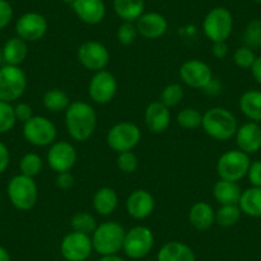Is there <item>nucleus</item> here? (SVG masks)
<instances>
[{"instance_id": "f257e3e1", "label": "nucleus", "mask_w": 261, "mask_h": 261, "mask_svg": "<svg viewBox=\"0 0 261 261\" xmlns=\"http://www.w3.org/2000/svg\"><path fill=\"white\" fill-rule=\"evenodd\" d=\"M64 123L72 140L85 142L95 134L97 125L96 110L86 101H72L64 112Z\"/></svg>"}, {"instance_id": "f03ea898", "label": "nucleus", "mask_w": 261, "mask_h": 261, "mask_svg": "<svg viewBox=\"0 0 261 261\" xmlns=\"http://www.w3.org/2000/svg\"><path fill=\"white\" fill-rule=\"evenodd\" d=\"M202 129L205 134L217 141H228L233 139L238 129L237 118L230 110L223 107H214L202 114Z\"/></svg>"}, {"instance_id": "7ed1b4c3", "label": "nucleus", "mask_w": 261, "mask_h": 261, "mask_svg": "<svg viewBox=\"0 0 261 261\" xmlns=\"http://www.w3.org/2000/svg\"><path fill=\"white\" fill-rule=\"evenodd\" d=\"M125 229L115 220L104 222L96 227L91 234L92 247L100 256L118 255L123 248Z\"/></svg>"}, {"instance_id": "20e7f679", "label": "nucleus", "mask_w": 261, "mask_h": 261, "mask_svg": "<svg viewBox=\"0 0 261 261\" xmlns=\"http://www.w3.org/2000/svg\"><path fill=\"white\" fill-rule=\"evenodd\" d=\"M7 195L11 204L21 212H29L39 200V187L35 178L17 174L11 178L7 186Z\"/></svg>"}, {"instance_id": "39448f33", "label": "nucleus", "mask_w": 261, "mask_h": 261, "mask_svg": "<svg viewBox=\"0 0 261 261\" xmlns=\"http://www.w3.org/2000/svg\"><path fill=\"white\" fill-rule=\"evenodd\" d=\"M141 129L136 123L123 120L115 123L107 134V144L113 151H132L141 141Z\"/></svg>"}, {"instance_id": "423d86ee", "label": "nucleus", "mask_w": 261, "mask_h": 261, "mask_svg": "<svg viewBox=\"0 0 261 261\" xmlns=\"http://www.w3.org/2000/svg\"><path fill=\"white\" fill-rule=\"evenodd\" d=\"M27 89V76L18 65L0 67V100L14 102L21 99Z\"/></svg>"}, {"instance_id": "0eeeda50", "label": "nucleus", "mask_w": 261, "mask_h": 261, "mask_svg": "<svg viewBox=\"0 0 261 261\" xmlns=\"http://www.w3.org/2000/svg\"><path fill=\"white\" fill-rule=\"evenodd\" d=\"M24 140L36 147H49L57 141L58 129L54 123L44 115H34L23 123L22 128Z\"/></svg>"}, {"instance_id": "6e6552de", "label": "nucleus", "mask_w": 261, "mask_h": 261, "mask_svg": "<svg viewBox=\"0 0 261 261\" xmlns=\"http://www.w3.org/2000/svg\"><path fill=\"white\" fill-rule=\"evenodd\" d=\"M155 245V237L152 230L145 225H136L125 230L123 252L132 260H142L152 251Z\"/></svg>"}, {"instance_id": "1a4fd4ad", "label": "nucleus", "mask_w": 261, "mask_h": 261, "mask_svg": "<svg viewBox=\"0 0 261 261\" xmlns=\"http://www.w3.org/2000/svg\"><path fill=\"white\" fill-rule=\"evenodd\" d=\"M250 164V155L241 150H228L218 159L217 173L220 179L240 182L247 175Z\"/></svg>"}, {"instance_id": "9d476101", "label": "nucleus", "mask_w": 261, "mask_h": 261, "mask_svg": "<svg viewBox=\"0 0 261 261\" xmlns=\"http://www.w3.org/2000/svg\"><path fill=\"white\" fill-rule=\"evenodd\" d=\"M202 30L212 42L227 41L233 31V16L224 7H215L205 16Z\"/></svg>"}, {"instance_id": "9b49d317", "label": "nucleus", "mask_w": 261, "mask_h": 261, "mask_svg": "<svg viewBox=\"0 0 261 261\" xmlns=\"http://www.w3.org/2000/svg\"><path fill=\"white\" fill-rule=\"evenodd\" d=\"M77 59L84 68L95 73L107 68L110 62V53L104 44L90 40L80 45L77 50Z\"/></svg>"}, {"instance_id": "f8f14e48", "label": "nucleus", "mask_w": 261, "mask_h": 261, "mask_svg": "<svg viewBox=\"0 0 261 261\" xmlns=\"http://www.w3.org/2000/svg\"><path fill=\"white\" fill-rule=\"evenodd\" d=\"M59 250L65 261H86L94 251L91 236L72 230L63 237Z\"/></svg>"}, {"instance_id": "ddd939ff", "label": "nucleus", "mask_w": 261, "mask_h": 261, "mask_svg": "<svg viewBox=\"0 0 261 261\" xmlns=\"http://www.w3.org/2000/svg\"><path fill=\"white\" fill-rule=\"evenodd\" d=\"M118 91L117 79L113 73L104 71L95 72L89 82V96L95 104L107 105L115 97Z\"/></svg>"}, {"instance_id": "4468645a", "label": "nucleus", "mask_w": 261, "mask_h": 261, "mask_svg": "<svg viewBox=\"0 0 261 261\" xmlns=\"http://www.w3.org/2000/svg\"><path fill=\"white\" fill-rule=\"evenodd\" d=\"M79 154L73 144L68 141H55L49 146L46 162L55 173L71 172L76 165Z\"/></svg>"}, {"instance_id": "2eb2a0df", "label": "nucleus", "mask_w": 261, "mask_h": 261, "mask_svg": "<svg viewBox=\"0 0 261 261\" xmlns=\"http://www.w3.org/2000/svg\"><path fill=\"white\" fill-rule=\"evenodd\" d=\"M179 79L186 86L196 90H204L214 76L213 69L207 63L200 59H190L180 65Z\"/></svg>"}, {"instance_id": "dca6fc26", "label": "nucleus", "mask_w": 261, "mask_h": 261, "mask_svg": "<svg viewBox=\"0 0 261 261\" xmlns=\"http://www.w3.org/2000/svg\"><path fill=\"white\" fill-rule=\"evenodd\" d=\"M46 18L36 12L24 13L17 19L16 34L26 42H35L41 40L47 32Z\"/></svg>"}, {"instance_id": "f3484780", "label": "nucleus", "mask_w": 261, "mask_h": 261, "mask_svg": "<svg viewBox=\"0 0 261 261\" xmlns=\"http://www.w3.org/2000/svg\"><path fill=\"white\" fill-rule=\"evenodd\" d=\"M155 199L150 191L137 188L125 200V212L135 220H144L154 213Z\"/></svg>"}, {"instance_id": "a211bd4d", "label": "nucleus", "mask_w": 261, "mask_h": 261, "mask_svg": "<svg viewBox=\"0 0 261 261\" xmlns=\"http://www.w3.org/2000/svg\"><path fill=\"white\" fill-rule=\"evenodd\" d=\"M136 29L139 35H141L144 39L156 40L164 36L167 32L168 21L158 12H147L137 19Z\"/></svg>"}, {"instance_id": "6ab92c4d", "label": "nucleus", "mask_w": 261, "mask_h": 261, "mask_svg": "<svg viewBox=\"0 0 261 261\" xmlns=\"http://www.w3.org/2000/svg\"><path fill=\"white\" fill-rule=\"evenodd\" d=\"M172 120L170 108L162 101L150 102L145 109V124L151 134H163L168 129Z\"/></svg>"}, {"instance_id": "aec40b11", "label": "nucleus", "mask_w": 261, "mask_h": 261, "mask_svg": "<svg viewBox=\"0 0 261 261\" xmlns=\"http://www.w3.org/2000/svg\"><path fill=\"white\" fill-rule=\"evenodd\" d=\"M74 14L86 24H99L107 14L104 0H74L71 4Z\"/></svg>"}, {"instance_id": "412c9836", "label": "nucleus", "mask_w": 261, "mask_h": 261, "mask_svg": "<svg viewBox=\"0 0 261 261\" xmlns=\"http://www.w3.org/2000/svg\"><path fill=\"white\" fill-rule=\"evenodd\" d=\"M234 137L238 150L247 155L255 154L261 149V127L258 123L247 122L240 125Z\"/></svg>"}, {"instance_id": "4be33fe9", "label": "nucleus", "mask_w": 261, "mask_h": 261, "mask_svg": "<svg viewBox=\"0 0 261 261\" xmlns=\"http://www.w3.org/2000/svg\"><path fill=\"white\" fill-rule=\"evenodd\" d=\"M188 222L195 229L207 230L215 223V210L209 202L197 201L190 207Z\"/></svg>"}, {"instance_id": "5701e85b", "label": "nucleus", "mask_w": 261, "mask_h": 261, "mask_svg": "<svg viewBox=\"0 0 261 261\" xmlns=\"http://www.w3.org/2000/svg\"><path fill=\"white\" fill-rule=\"evenodd\" d=\"M156 261H196L192 248L180 241L164 243L158 251Z\"/></svg>"}, {"instance_id": "b1692460", "label": "nucleus", "mask_w": 261, "mask_h": 261, "mask_svg": "<svg viewBox=\"0 0 261 261\" xmlns=\"http://www.w3.org/2000/svg\"><path fill=\"white\" fill-rule=\"evenodd\" d=\"M119 197L114 188L101 187L96 190L92 197V207L100 217H109L117 210Z\"/></svg>"}, {"instance_id": "393cba45", "label": "nucleus", "mask_w": 261, "mask_h": 261, "mask_svg": "<svg viewBox=\"0 0 261 261\" xmlns=\"http://www.w3.org/2000/svg\"><path fill=\"white\" fill-rule=\"evenodd\" d=\"M3 62L9 65H21L29 55V45L18 36L11 37L2 47Z\"/></svg>"}, {"instance_id": "a878e982", "label": "nucleus", "mask_w": 261, "mask_h": 261, "mask_svg": "<svg viewBox=\"0 0 261 261\" xmlns=\"http://www.w3.org/2000/svg\"><path fill=\"white\" fill-rule=\"evenodd\" d=\"M213 195L219 205H234L240 201L242 190L237 182L219 179L213 187Z\"/></svg>"}, {"instance_id": "bb28decb", "label": "nucleus", "mask_w": 261, "mask_h": 261, "mask_svg": "<svg viewBox=\"0 0 261 261\" xmlns=\"http://www.w3.org/2000/svg\"><path fill=\"white\" fill-rule=\"evenodd\" d=\"M240 110L246 118L255 123H261V91L248 90L240 97Z\"/></svg>"}, {"instance_id": "cd10ccee", "label": "nucleus", "mask_w": 261, "mask_h": 261, "mask_svg": "<svg viewBox=\"0 0 261 261\" xmlns=\"http://www.w3.org/2000/svg\"><path fill=\"white\" fill-rule=\"evenodd\" d=\"M113 8L123 22H136L145 13V0H114Z\"/></svg>"}, {"instance_id": "c85d7f7f", "label": "nucleus", "mask_w": 261, "mask_h": 261, "mask_svg": "<svg viewBox=\"0 0 261 261\" xmlns=\"http://www.w3.org/2000/svg\"><path fill=\"white\" fill-rule=\"evenodd\" d=\"M238 206L247 217L261 218V187H250L242 191Z\"/></svg>"}, {"instance_id": "c756f323", "label": "nucleus", "mask_w": 261, "mask_h": 261, "mask_svg": "<svg viewBox=\"0 0 261 261\" xmlns=\"http://www.w3.org/2000/svg\"><path fill=\"white\" fill-rule=\"evenodd\" d=\"M71 102L72 101L68 95H67V92L60 89H57V87L47 90L44 94V96H42L44 108L51 113L65 112Z\"/></svg>"}, {"instance_id": "7c9ffc66", "label": "nucleus", "mask_w": 261, "mask_h": 261, "mask_svg": "<svg viewBox=\"0 0 261 261\" xmlns=\"http://www.w3.org/2000/svg\"><path fill=\"white\" fill-rule=\"evenodd\" d=\"M241 214H242V212H241L238 204L220 205L219 209L215 212V223L224 228L233 227L238 223Z\"/></svg>"}, {"instance_id": "2f4dec72", "label": "nucleus", "mask_w": 261, "mask_h": 261, "mask_svg": "<svg viewBox=\"0 0 261 261\" xmlns=\"http://www.w3.org/2000/svg\"><path fill=\"white\" fill-rule=\"evenodd\" d=\"M97 222L91 213L87 212H79L72 217L71 227L74 232L84 233V234L91 236L94 230L96 229Z\"/></svg>"}, {"instance_id": "473e14b6", "label": "nucleus", "mask_w": 261, "mask_h": 261, "mask_svg": "<svg viewBox=\"0 0 261 261\" xmlns=\"http://www.w3.org/2000/svg\"><path fill=\"white\" fill-rule=\"evenodd\" d=\"M42 167H44V160L36 152H27L19 160V170L21 174L27 175V177L35 178L41 173Z\"/></svg>"}, {"instance_id": "72a5a7b5", "label": "nucleus", "mask_w": 261, "mask_h": 261, "mask_svg": "<svg viewBox=\"0 0 261 261\" xmlns=\"http://www.w3.org/2000/svg\"><path fill=\"white\" fill-rule=\"evenodd\" d=\"M177 123L185 129H196L201 127L202 114L196 108H185L177 114Z\"/></svg>"}, {"instance_id": "f704fd0d", "label": "nucleus", "mask_w": 261, "mask_h": 261, "mask_svg": "<svg viewBox=\"0 0 261 261\" xmlns=\"http://www.w3.org/2000/svg\"><path fill=\"white\" fill-rule=\"evenodd\" d=\"M185 97V87L180 84H169L163 89L160 101L168 108L177 107Z\"/></svg>"}, {"instance_id": "c9c22d12", "label": "nucleus", "mask_w": 261, "mask_h": 261, "mask_svg": "<svg viewBox=\"0 0 261 261\" xmlns=\"http://www.w3.org/2000/svg\"><path fill=\"white\" fill-rule=\"evenodd\" d=\"M17 123L14 107L11 102L0 100V135L8 134L14 128Z\"/></svg>"}, {"instance_id": "e433bc0d", "label": "nucleus", "mask_w": 261, "mask_h": 261, "mask_svg": "<svg viewBox=\"0 0 261 261\" xmlns=\"http://www.w3.org/2000/svg\"><path fill=\"white\" fill-rule=\"evenodd\" d=\"M242 40L245 42V46L258 47L261 41V19H252L247 23L243 31Z\"/></svg>"}, {"instance_id": "4c0bfd02", "label": "nucleus", "mask_w": 261, "mask_h": 261, "mask_svg": "<svg viewBox=\"0 0 261 261\" xmlns=\"http://www.w3.org/2000/svg\"><path fill=\"white\" fill-rule=\"evenodd\" d=\"M117 167L124 174H132L139 168V158L134 151L119 152L117 156Z\"/></svg>"}, {"instance_id": "58836bf2", "label": "nucleus", "mask_w": 261, "mask_h": 261, "mask_svg": "<svg viewBox=\"0 0 261 261\" xmlns=\"http://www.w3.org/2000/svg\"><path fill=\"white\" fill-rule=\"evenodd\" d=\"M139 32L134 22H123L117 31V39L124 46H129L136 41Z\"/></svg>"}, {"instance_id": "ea45409f", "label": "nucleus", "mask_w": 261, "mask_h": 261, "mask_svg": "<svg viewBox=\"0 0 261 261\" xmlns=\"http://www.w3.org/2000/svg\"><path fill=\"white\" fill-rule=\"evenodd\" d=\"M256 58L257 57L255 55L253 50L251 49V47L243 45V46L238 47L234 51V54H233V62H234V64L237 65V67H240V68L250 69L251 67H252Z\"/></svg>"}, {"instance_id": "a19ab883", "label": "nucleus", "mask_w": 261, "mask_h": 261, "mask_svg": "<svg viewBox=\"0 0 261 261\" xmlns=\"http://www.w3.org/2000/svg\"><path fill=\"white\" fill-rule=\"evenodd\" d=\"M13 7L8 0H0V30L9 26L13 19Z\"/></svg>"}, {"instance_id": "79ce46f5", "label": "nucleus", "mask_w": 261, "mask_h": 261, "mask_svg": "<svg viewBox=\"0 0 261 261\" xmlns=\"http://www.w3.org/2000/svg\"><path fill=\"white\" fill-rule=\"evenodd\" d=\"M247 177L252 187H261V160L251 162Z\"/></svg>"}, {"instance_id": "37998d69", "label": "nucleus", "mask_w": 261, "mask_h": 261, "mask_svg": "<svg viewBox=\"0 0 261 261\" xmlns=\"http://www.w3.org/2000/svg\"><path fill=\"white\" fill-rule=\"evenodd\" d=\"M14 114H16L17 122L24 123L34 117V110H32L31 105L27 102H18L14 107Z\"/></svg>"}, {"instance_id": "c03bdc74", "label": "nucleus", "mask_w": 261, "mask_h": 261, "mask_svg": "<svg viewBox=\"0 0 261 261\" xmlns=\"http://www.w3.org/2000/svg\"><path fill=\"white\" fill-rule=\"evenodd\" d=\"M55 185L59 190L67 191L71 190L74 185V177L71 172H62L57 173V178H55Z\"/></svg>"}, {"instance_id": "a18cd8bd", "label": "nucleus", "mask_w": 261, "mask_h": 261, "mask_svg": "<svg viewBox=\"0 0 261 261\" xmlns=\"http://www.w3.org/2000/svg\"><path fill=\"white\" fill-rule=\"evenodd\" d=\"M11 164V151L8 146L0 142V174H3Z\"/></svg>"}, {"instance_id": "49530a36", "label": "nucleus", "mask_w": 261, "mask_h": 261, "mask_svg": "<svg viewBox=\"0 0 261 261\" xmlns=\"http://www.w3.org/2000/svg\"><path fill=\"white\" fill-rule=\"evenodd\" d=\"M229 47H228L227 41H219V42H213L212 46V54L214 55L217 59H223L228 55Z\"/></svg>"}, {"instance_id": "de8ad7c7", "label": "nucleus", "mask_w": 261, "mask_h": 261, "mask_svg": "<svg viewBox=\"0 0 261 261\" xmlns=\"http://www.w3.org/2000/svg\"><path fill=\"white\" fill-rule=\"evenodd\" d=\"M222 90H223L222 82L217 79H213L212 81L206 85L204 91L206 92L207 95H210V96H217V95H219L220 92H222Z\"/></svg>"}, {"instance_id": "09e8293b", "label": "nucleus", "mask_w": 261, "mask_h": 261, "mask_svg": "<svg viewBox=\"0 0 261 261\" xmlns=\"http://www.w3.org/2000/svg\"><path fill=\"white\" fill-rule=\"evenodd\" d=\"M251 74H252L253 80L257 82L261 86V57H257L253 62L252 67H251Z\"/></svg>"}, {"instance_id": "8fccbe9b", "label": "nucleus", "mask_w": 261, "mask_h": 261, "mask_svg": "<svg viewBox=\"0 0 261 261\" xmlns=\"http://www.w3.org/2000/svg\"><path fill=\"white\" fill-rule=\"evenodd\" d=\"M0 261H12L11 253L8 252L6 247L0 245Z\"/></svg>"}, {"instance_id": "3c124183", "label": "nucleus", "mask_w": 261, "mask_h": 261, "mask_svg": "<svg viewBox=\"0 0 261 261\" xmlns=\"http://www.w3.org/2000/svg\"><path fill=\"white\" fill-rule=\"evenodd\" d=\"M99 261H127L119 255H109V256H101Z\"/></svg>"}, {"instance_id": "603ef678", "label": "nucleus", "mask_w": 261, "mask_h": 261, "mask_svg": "<svg viewBox=\"0 0 261 261\" xmlns=\"http://www.w3.org/2000/svg\"><path fill=\"white\" fill-rule=\"evenodd\" d=\"M3 51H2V47H0V67L3 65Z\"/></svg>"}, {"instance_id": "864d4df0", "label": "nucleus", "mask_w": 261, "mask_h": 261, "mask_svg": "<svg viewBox=\"0 0 261 261\" xmlns=\"http://www.w3.org/2000/svg\"><path fill=\"white\" fill-rule=\"evenodd\" d=\"M62 2H64V3H68V4H72L74 2V0H62Z\"/></svg>"}, {"instance_id": "5fc2aeb1", "label": "nucleus", "mask_w": 261, "mask_h": 261, "mask_svg": "<svg viewBox=\"0 0 261 261\" xmlns=\"http://www.w3.org/2000/svg\"><path fill=\"white\" fill-rule=\"evenodd\" d=\"M253 2H256V3H261V0H253Z\"/></svg>"}, {"instance_id": "6e6d98bb", "label": "nucleus", "mask_w": 261, "mask_h": 261, "mask_svg": "<svg viewBox=\"0 0 261 261\" xmlns=\"http://www.w3.org/2000/svg\"><path fill=\"white\" fill-rule=\"evenodd\" d=\"M258 49L261 50V41H260V44H258Z\"/></svg>"}]
</instances>
